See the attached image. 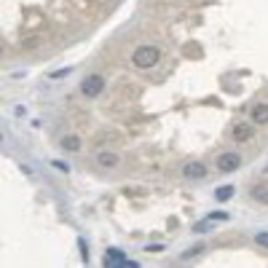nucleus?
I'll use <instances>...</instances> for the list:
<instances>
[{
	"mask_svg": "<svg viewBox=\"0 0 268 268\" xmlns=\"http://www.w3.org/2000/svg\"><path fill=\"white\" fill-rule=\"evenodd\" d=\"M204 247H193V249H188L185 252V255H183V260H188V257H193V255H199V252H201Z\"/></svg>",
	"mask_w": 268,
	"mask_h": 268,
	"instance_id": "obj_15",
	"label": "nucleus"
},
{
	"mask_svg": "<svg viewBox=\"0 0 268 268\" xmlns=\"http://www.w3.org/2000/svg\"><path fill=\"white\" fill-rule=\"evenodd\" d=\"M255 241L260 244V247H268V231H260V233L255 236Z\"/></svg>",
	"mask_w": 268,
	"mask_h": 268,
	"instance_id": "obj_13",
	"label": "nucleus"
},
{
	"mask_svg": "<svg viewBox=\"0 0 268 268\" xmlns=\"http://www.w3.org/2000/svg\"><path fill=\"white\" fill-rule=\"evenodd\" d=\"M159 59H161V51L156 49V46H140V49L131 54L134 67H140V70H151V67H156V65H159Z\"/></svg>",
	"mask_w": 268,
	"mask_h": 268,
	"instance_id": "obj_1",
	"label": "nucleus"
},
{
	"mask_svg": "<svg viewBox=\"0 0 268 268\" xmlns=\"http://www.w3.org/2000/svg\"><path fill=\"white\" fill-rule=\"evenodd\" d=\"M252 123H268V105H257L252 110Z\"/></svg>",
	"mask_w": 268,
	"mask_h": 268,
	"instance_id": "obj_10",
	"label": "nucleus"
},
{
	"mask_svg": "<svg viewBox=\"0 0 268 268\" xmlns=\"http://www.w3.org/2000/svg\"><path fill=\"white\" fill-rule=\"evenodd\" d=\"M183 175L188 180H204V177H207V167L199 164V161H193V164H188V167L183 169Z\"/></svg>",
	"mask_w": 268,
	"mask_h": 268,
	"instance_id": "obj_6",
	"label": "nucleus"
},
{
	"mask_svg": "<svg viewBox=\"0 0 268 268\" xmlns=\"http://www.w3.org/2000/svg\"><path fill=\"white\" fill-rule=\"evenodd\" d=\"M78 247H81V257H83V263H89V247H86V241H83V239H78Z\"/></svg>",
	"mask_w": 268,
	"mask_h": 268,
	"instance_id": "obj_11",
	"label": "nucleus"
},
{
	"mask_svg": "<svg viewBox=\"0 0 268 268\" xmlns=\"http://www.w3.org/2000/svg\"><path fill=\"white\" fill-rule=\"evenodd\" d=\"M233 193H236L233 185H220L217 191H215V201H231Z\"/></svg>",
	"mask_w": 268,
	"mask_h": 268,
	"instance_id": "obj_9",
	"label": "nucleus"
},
{
	"mask_svg": "<svg viewBox=\"0 0 268 268\" xmlns=\"http://www.w3.org/2000/svg\"><path fill=\"white\" fill-rule=\"evenodd\" d=\"M241 167V156L239 153H223L217 159V169L220 172H236Z\"/></svg>",
	"mask_w": 268,
	"mask_h": 268,
	"instance_id": "obj_4",
	"label": "nucleus"
},
{
	"mask_svg": "<svg viewBox=\"0 0 268 268\" xmlns=\"http://www.w3.org/2000/svg\"><path fill=\"white\" fill-rule=\"evenodd\" d=\"M252 134H255V126H252V123H236V129H233V143H236V145L247 143V140H252Z\"/></svg>",
	"mask_w": 268,
	"mask_h": 268,
	"instance_id": "obj_5",
	"label": "nucleus"
},
{
	"mask_svg": "<svg viewBox=\"0 0 268 268\" xmlns=\"http://www.w3.org/2000/svg\"><path fill=\"white\" fill-rule=\"evenodd\" d=\"M102 263H105L107 268H121V265H137L134 263V260H129L123 255L121 249H107L105 252V260H102Z\"/></svg>",
	"mask_w": 268,
	"mask_h": 268,
	"instance_id": "obj_3",
	"label": "nucleus"
},
{
	"mask_svg": "<svg viewBox=\"0 0 268 268\" xmlns=\"http://www.w3.org/2000/svg\"><path fill=\"white\" fill-rule=\"evenodd\" d=\"M51 167L57 169V172H65V175L70 172V164H65V161H51Z\"/></svg>",
	"mask_w": 268,
	"mask_h": 268,
	"instance_id": "obj_12",
	"label": "nucleus"
},
{
	"mask_svg": "<svg viewBox=\"0 0 268 268\" xmlns=\"http://www.w3.org/2000/svg\"><path fill=\"white\" fill-rule=\"evenodd\" d=\"M207 220H228V215H225V212H212Z\"/></svg>",
	"mask_w": 268,
	"mask_h": 268,
	"instance_id": "obj_14",
	"label": "nucleus"
},
{
	"mask_svg": "<svg viewBox=\"0 0 268 268\" xmlns=\"http://www.w3.org/2000/svg\"><path fill=\"white\" fill-rule=\"evenodd\" d=\"M97 164L105 167V169H113V167H118V156L110 153V151H99L97 153Z\"/></svg>",
	"mask_w": 268,
	"mask_h": 268,
	"instance_id": "obj_7",
	"label": "nucleus"
},
{
	"mask_svg": "<svg viewBox=\"0 0 268 268\" xmlns=\"http://www.w3.org/2000/svg\"><path fill=\"white\" fill-rule=\"evenodd\" d=\"M252 196H255V199H260V201H268V193H265V191H255Z\"/></svg>",
	"mask_w": 268,
	"mask_h": 268,
	"instance_id": "obj_16",
	"label": "nucleus"
},
{
	"mask_svg": "<svg viewBox=\"0 0 268 268\" xmlns=\"http://www.w3.org/2000/svg\"><path fill=\"white\" fill-rule=\"evenodd\" d=\"M102 89H105V78L102 75H89L86 81L81 83V91H83V97H99L102 94Z\"/></svg>",
	"mask_w": 268,
	"mask_h": 268,
	"instance_id": "obj_2",
	"label": "nucleus"
},
{
	"mask_svg": "<svg viewBox=\"0 0 268 268\" xmlns=\"http://www.w3.org/2000/svg\"><path fill=\"white\" fill-rule=\"evenodd\" d=\"M59 148H62V151H70V153L81 151V137H75V134H67V137H62Z\"/></svg>",
	"mask_w": 268,
	"mask_h": 268,
	"instance_id": "obj_8",
	"label": "nucleus"
}]
</instances>
